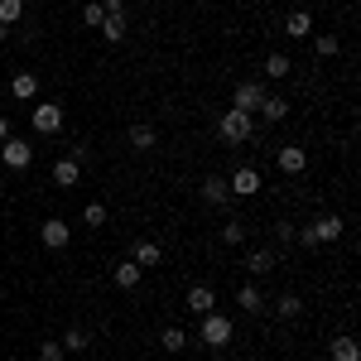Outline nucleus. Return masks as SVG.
Returning a JSON list of instances; mask_svg holds the SVG:
<instances>
[{
	"label": "nucleus",
	"mask_w": 361,
	"mask_h": 361,
	"mask_svg": "<svg viewBox=\"0 0 361 361\" xmlns=\"http://www.w3.org/2000/svg\"><path fill=\"white\" fill-rule=\"evenodd\" d=\"M231 337H236V328H231V318H226V313H217V308H212V313H202V342H207L212 352H222Z\"/></svg>",
	"instance_id": "1"
},
{
	"label": "nucleus",
	"mask_w": 361,
	"mask_h": 361,
	"mask_svg": "<svg viewBox=\"0 0 361 361\" xmlns=\"http://www.w3.org/2000/svg\"><path fill=\"white\" fill-rule=\"evenodd\" d=\"M217 135H222L226 145H246V140H250V116L236 111V106H231V111H222V121H217Z\"/></svg>",
	"instance_id": "2"
},
{
	"label": "nucleus",
	"mask_w": 361,
	"mask_h": 361,
	"mask_svg": "<svg viewBox=\"0 0 361 361\" xmlns=\"http://www.w3.org/2000/svg\"><path fill=\"white\" fill-rule=\"evenodd\" d=\"M265 97H270V92H265V82H255V78H250V82H241L236 92H231V106L250 116V111H260V102H265Z\"/></svg>",
	"instance_id": "3"
},
{
	"label": "nucleus",
	"mask_w": 361,
	"mask_h": 361,
	"mask_svg": "<svg viewBox=\"0 0 361 361\" xmlns=\"http://www.w3.org/2000/svg\"><path fill=\"white\" fill-rule=\"evenodd\" d=\"M34 130H39V135L63 130V102H39V106H34Z\"/></svg>",
	"instance_id": "4"
},
{
	"label": "nucleus",
	"mask_w": 361,
	"mask_h": 361,
	"mask_svg": "<svg viewBox=\"0 0 361 361\" xmlns=\"http://www.w3.org/2000/svg\"><path fill=\"white\" fill-rule=\"evenodd\" d=\"M226 188H231V197H255V193H260V169L241 164L231 178H226Z\"/></svg>",
	"instance_id": "5"
},
{
	"label": "nucleus",
	"mask_w": 361,
	"mask_h": 361,
	"mask_svg": "<svg viewBox=\"0 0 361 361\" xmlns=\"http://www.w3.org/2000/svg\"><path fill=\"white\" fill-rule=\"evenodd\" d=\"M0 159H5V169H29L34 164V145H25V140H0Z\"/></svg>",
	"instance_id": "6"
},
{
	"label": "nucleus",
	"mask_w": 361,
	"mask_h": 361,
	"mask_svg": "<svg viewBox=\"0 0 361 361\" xmlns=\"http://www.w3.org/2000/svg\"><path fill=\"white\" fill-rule=\"evenodd\" d=\"M39 241H44L49 250H63L68 241H73V231H68V222H63V217H49V222L39 226Z\"/></svg>",
	"instance_id": "7"
},
{
	"label": "nucleus",
	"mask_w": 361,
	"mask_h": 361,
	"mask_svg": "<svg viewBox=\"0 0 361 361\" xmlns=\"http://www.w3.org/2000/svg\"><path fill=\"white\" fill-rule=\"evenodd\" d=\"M279 169H284V173H304L308 169V149L304 145H284V149H279Z\"/></svg>",
	"instance_id": "8"
},
{
	"label": "nucleus",
	"mask_w": 361,
	"mask_h": 361,
	"mask_svg": "<svg viewBox=\"0 0 361 361\" xmlns=\"http://www.w3.org/2000/svg\"><path fill=\"white\" fill-rule=\"evenodd\" d=\"M106 10V5H102ZM102 39L106 44H121L126 39V10H106V20H102Z\"/></svg>",
	"instance_id": "9"
},
{
	"label": "nucleus",
	"mask_w": 361,
	"mask_h": 361,
	"mask_svg": "<svg viewBox=\"0 0 361 361\" xmlns=\"http://www.w3.org/2000/svg\"><path fill=\"white\" fill-rule=\"evenodd\" d=\"M78 178H82V164H78L73 154H68V159H58V164H54V183H58V188H73Z\"/></svg>",
	"instance_id": "10"
},
{
	"label": "nucleus",
	"mask_w": 361,
	"mask_h": 361,
	"mask_svg": "<svg viewBox=\"0 0 361 361\" xmlns=\"http://www.w3.org/2000/svg\"><path fill=\"white\" fill-rule=\"evenodd\" d=\"M202 197H207L212 207H231V188H226V178H217V173H212V178L202 183Z\"/></svg>",
	"instance_id": "11"
},
{
	"label": "nucleus",
	"mask_w": 361,
	"mask_h": 361,
	"mask_svg": "<svg viewBox=\"0 0 361 361\" xmlns=\"http://www.w3.org/2000/svg\"><path fill=\"white\" fill-rule=\"evenodd\" d=\"M188 308L202 318V313H212V308H217V294H212L207 284H193V289H188Z\"/></svg>",
	"instance_id": "12"
},
{
	"label": "nucleus",
	"mask_w": 361,
	"mask_h": 361,
	"mask_svg": "<svg viewBox=\"0 0 361 361\" xmlns=\"http://www.w3.org/2000/svg\"><path fill=\"white\" fill-rule=\"evenodd\" d=\"M342 217H333V212H328V217H318V222H313V236H318V246H323V241H337V236H342Z\"/></svg>",
	"instance_id": "13"
},
{
	"label": "nucleus",
	"mask_w": 361,
	"mask_h": 361,
	"mask_svg": "<svg viewBox=\"0 0 361 361\" xmlns=\"http://www.w3.org/2000/svg\"><path fill=\"white\" fill-rule=\"evenodd\" d=\"M246 270H250L255 279H260V275H270V270H275V250H265V246H260V250H250V255H246Z\"/></svg>",
	"instance_id": "14"
},
{
	"label": "nucleus",
	"mask_w": 361,
	"mask_h": 361,
	"mask_svg": "<svg viewBox=\"0 0 361 361\" xmlns=\"http://www.w3.org/2000/svg\"><path fill=\"white\" fill-rule=\"evenodd\" d=\"M10 92H15L20 102H34V97H39V78H34V73H15V82H10Z\"/></svg>",
	"instance_id": "15"
},
{
	"label": "nucleus",
	"mask_w": 361,
	"mask_h": 361,
	"mask_svg": "<svg viewBox=\"0 0 361 361\" xmlns=\"http://www.w3.org/2000/svg\"><path fill=\"white\" fill-rule=\"evenodd\" d=\"M236 304L246 308V313H260V308H265V294H260V284H241V294H236Z\"/></svg>",
	"instance_id": "16"
},
{
	"label": "nucleus",
	"mask_w": 361,
	"mask_h": 361,
	"mask_svg": "<svg viewBox=\"0 0 361 361\" xmlns=\"http://www.w3.org/2000/svg\"><path fill=\"white\" fill-rule=\"evenodd\" d=\"M111 279L121 284V289H135V284H140V265H135V260H121V265L111 270Z\"/></svg>",
	"instance_id": "17"
},
{
	"label": "nucleus",
	"mask_w": 361,
	"mask_h": 361,
	"mask_svg": "<svg viewBox=\"0 0 361 361\" xmlns=\"http://www.w3.org/2000/svg\"><path fill=\"white\" fill-rule=\"evenodd\" d=\"M260 116H265L270 126H279V121L289 116V102H284V97H265V102H260Z\"/></svg>",
	"instance_id": "18"
},
{
	"label": "nucleus",
	"mask_w": 361,
	"mask_h": 361,
	"mask_svg": "<svg viewBox=\"0 0 361 361\" xmlns=\"http://www.w3.org/2000/svg\"><path fill=\"white\" fill-rule=\"evenodd\" d=\"M333 361H361L357 337H333Z\"/></svg>",
	"instance_id": "19"
},
{
	"label": "nucleus",
	"mask_w": 361,
	"mask_h": 361,
	"mask_svg": "<svg viewBox=\"0 0 361 361\" xmlns=\"http://www.w3.org/2000/svg\"><path fill=\"white\" fill-rule=\"evenodd\" d=\"M130 260H135L140 270H149V265H159L164 255H159V246H154V241H140V246H135V255H130Z\"/></svg>",
	"instance_id": "20"
},
{
	"label": "nucleus",
	"mask_w": 361,
	"mask_h": 361,
	"mask_svg": "<svg viewBox=\"0 0 361 361\" xmlns=\"http://www.w3.org/2000/svg\"><path fill=\"white\" fill-rule=\"evenodd\" d=\"M284 29H289L294 39H304V34H313V15H308V10H294V15L284 20Z\"/></svg>",
	"instance_id": "21"
},
{
	"label": "nucleus",
	"mask_w": 361,
	"mask_h": 361,
	"mask_svg": "<svg viewBox=\"0 0 361 361\" xmlns=\"http://www.w3.org/2000/svg\"><path fill=\"white\" fill-rule=\"evenodd\" d=\"M289 73H294V63H289L284 54H270V58H265V78H275V82H279V78H289Z\"/></svg>",
	"instance_id": "22"
},
{
	"label": "nucleus",
	"mask_w": 361,
	"mask_h": 361,
	"mask_svg": "<svg viewBox=\"0 0 361 361\" xmlns=\"http://www.w3.org/2000/svg\"><path fill=\"white\" fill-rule=\"evenodd\" d=\"M154 140H159L154 126H130V145H135V149H154Z\"/></svg>",
	"instance_id": "23"
},
{
	"label": "nucleus",
	"mask_w": 361,
	"mask_h": 361,
	"mask_svg": "<svg viewBox=\"0 0 361 361\" xmlns=\"http://www.w3.org/2000/svg\"><path fill=\"white\" fill-rule=\"evenodd\" d=\"M25 20V0H0V25H20Z\"/></svg>",
	"instance_id": "24"
},
{
	"label": "nucleus",
	"mask_w": 361,
	"mask_h": 361,
	"mask_svg": "<svg viewBox=\"0 0 361 361\" xmlns=\"http://www.w3.org/2000/svg\"><path fill=\"white\" fill-rule=\"evenodd\" d=\"M159 342H164V352H183V347H188V333H183V328H164Z\"/></svg>",
	"instance_id": "25"
},
{
	"label": "nucleus",
	"mask_w": 361,
	"mask_h": 361,
	"mask_svg": "<svg viewBox=\"0 0 361 361\" xmlns=\"http://www.w3.org/2000/svg\"><path fill=\"white\" fill-rule=\"evenodd\" d=\"M92 347V337L82 333V328H73V333H63V352H87Z\"/></svg>",
	"instance_id": "26"
},
{
	"label": "nucleus",
	"mask_w": 361,
	"mask_h": 361,
	"mask_svg": "<svg viewBox=\"0 0 361 361\" xmlns=\"http://www.w3.org/2000/svg\"><path fill=\"white\" fill-rule=\"evenodd\" d=\"M299 308H304V299H294V294L275 299V313H279V318H299Z\"/></svg>",
	"instance_id": "27"
},
{
	"label": "nucleus",
	"mask_w": 361,
	"mask_h": 361,
	"mask_svg": "<svg viewBox=\"0 0 361 361\" xmlns=\"http://www.w3.org/2000/svg\"><path fill=\"white\" fill-rule=\"evenodd\" d=\"M39 361H63V342L58 337H44L39 342Z\"/></svg>",
	"instance_id": "28"
},
{
	"label": "nucleus",
	"mask_w": 361,
	"mask_h": 361,
	"mask_svg": "<svg viewBox=\"0 0 361 361\" xmlns=\"http://www.w3.org/2000/svg\"><path fill=\"white\" fill-rule=\"evenodd\" d=\"M222 241H226V246H241V241H246V226H241V222H226L222 226Z\"/></svg>",
	"instance_id": "29"
},
{
	"label": "nucleus",
	"mask_w": 361,
	"mask_h": 361,
	"mask_svg": "<svg viewBox=\"0 0 361 361\" xmlns=\"http://www.w3.org/2000/svg\"><path fill=\"white\" fill-rule=\"evenodd\" d=\"M313 49H318V58H333L337 54V34H318V39H313Z\"/></svg>",
	"instance_id": "30"
},
{
	"label": "nucleus",
	"mask_w": 361,
	"mask_h": 361,
	"mask_svg": "<svg viewBox=\"0 0 361 361\" xmlns=\"http://www.w3.org/2000/svg\"><path fill=\"white\" fill-rule=\"evenodd\" d=\"M82 20H87L92 29H102V20H106V10H102V0H92V5H87V10H82Z\"/></svg>",
	"instance_id": "31"
},
{
	"label": "nucleus",
	"mask_w": 361,
	"mask_h": 361,
	"mask_svg": "<svg viewBox=\"0 0 361 361\" xmlns=\"http://www.w3.org/2000/svg\"><path fill=\"white\" fill-rule=\"evenodd\" d=\"M106 222V207L102 202H87V226H102Z\"/></svg>",
	"instance_id": "32"
},
{
	"label": "nucleus",
	"mask_w": 361,
	"mask_h": 361,
	"mask_svg": "<svg viewBox=\"0 0 361 361\" xmlns=\"http://www.w3.org/2000/svg\"><path fill=\"white\" fill-rule=\"evenodd\" d=\"M294 241H299L304 250H313V246H318V236H313V226H299V231H294Z\"/></svg>",
	"instance_id": "33"
},
{
	"label": "nucleus",
	"mask_w": 361,
	"mask_h": 361,
	"mask_svg": "<svg viewBox=\"0 0 361 361\" xmlns=\"http://www.w3.org/2000/svg\"><path fill=\"white\" fill-rule=\"evenodd\" d=\"M275 241H279V246H289V241H294V226L279 222V226H275Z\"/></svg>",
	"instance_id": "34"
},
{
	"label": "nucleus",
	"mask_w": 361,
	"mask_h": 361,
	"mask_svg": "<svg viewBox=\"0 0 361 361\" xmlns=\"http://www.w3.org/2000/svg\"><path fill=\"white\" fill-rule=\"evenodd\" d=\"M0 140H10V121L5 116H0Z\"/></svg>",
	"instance_id": "35"
}]
</instances>
